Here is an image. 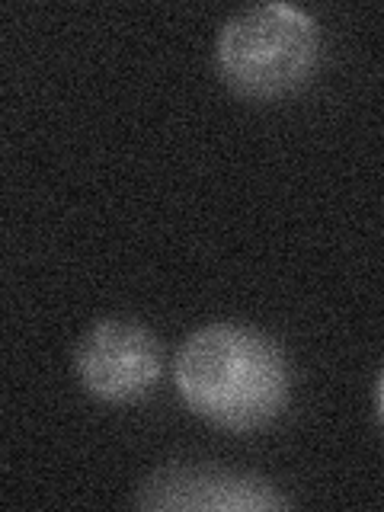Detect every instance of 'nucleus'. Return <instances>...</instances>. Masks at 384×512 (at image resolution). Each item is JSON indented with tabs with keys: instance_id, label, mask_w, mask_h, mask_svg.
<instances>
[{
	"instance_id": "obj_2",
	"label": "nucleus",
	"mask_w": 384,
	"mask_h": 512,
	"mask_svg": "<svg viewBox=\"0 0 384 512\" xmlns=\"http://www.w3.org/2000/svg\"><path fill=\"white\" fill-rule=\"evenodd\" d=\"M218 68L247 96H282L311 77L320 55V29L295 4H253L228 16L218 32Z\"/></svg>"
},
{
	"instance_id": "obj_4",
	"label": "nucleus",
	"mask_w": 384,
	"mask_h": 512,
	"mask_svg": "<svg viewBox=\"0 0 384 512\" xmlns=\"http://www.w3.org/2000/svg\"><path fill=\"white\" fill-rule=\"evenodd\" d=\"M135 506L164 512H276L292 503L263 477L199 464H167L138 487Z\"/></svg>"
},
{
	"instance_id": "obj_3",
	"label": "nucleus",
	"mask_w": 384,
	"mask_h": 512,
	"mask_svg": "<svg viewBox=\"0 0 384 512\" xmlns=\"http://www.w3.org/2000/svg\"><path fill=\"white\" fill-rule=\"evenodd\" d=\"M74 368L80 384L109 404H125L148 394L164 372L160 343L148 327L135 320H100L74 349Z\"/></svg>"
},
{
	"instance_id": "obj_1",
	"label": "nucleus",
	"mask_w": 384,
	"mask_h": 512,
	"mask_svg": "<svg viewBox=\"0 0 384 512\" xmlns=\"http://www.w3.org/2000/svg\"><path fill=\"white\" fill-rule=\"evenodd\" d=\"M176 391L202 420L224 429H260L288 400L285 352L244 324H208L176 352Z\"/></svg>"
},
{
	"instance_id": "obj_5",
	"label": "nucleus",
	"mask_w": 384,
	"mask_h": 512,
	"mask_svg": "<svg viewBox=\"0 0 384 512\" xmlns=\"http://www.w3.org/2000/svg\"><path fill=\"white\" fill-rule=\"evenodd\" d=\"M378 413H381V420H384V372L378 378Z\"/></svg>"
}]
</instances>
